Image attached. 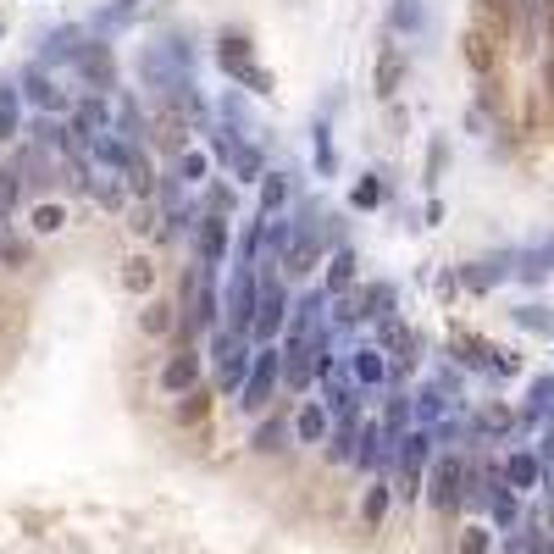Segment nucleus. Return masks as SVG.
Returning a JSON list of instances; mask_svg holds the SVG:
<instances>
[{"mask_svg":"<svg viewBox=\"0 0 554 554\" xmlns=\"http://www.w3.org/2000/svg\"><path fill=\"white\" fill-rule=\"evenodd\" d=\"M289 283H283V272H277V261H261L255 266V322H250V338L255 344H277L283 338V327H289Z\"/></svg>","mask_w":554,"mask_h":554,"instance_id":"1","label":"nucleus"},{"mask_svg":"<svg viewBox=\"0 0 554 554\" xmlns=\"http://www.w3.org/2000/svg\"><path fill=\"white\" fill-rule=\"evenodd\" d=\"M422 494H427V505H433L438 516H460V505H466V455H460V449L433 455Z\"/></svg>","mask_w":554,"mask_h":554,"instance_id":"2","label":"nucleus"},{"mask_svg":"<svg viewBox=\"0 0 554 554\" xmlns=\"http://www.w3.org/2000/svg\"><path fill=\"white\" fill-rule=\"evenodd\" d=\"M139 84L156 100H172L183 84H194V73L178 61V50H172L167 39H150V45H139Z\"/></svg>","mask_w":554,"mask_h":554,"instance_id":"3","label":"nucleus"},{"mask_svg":"<svg viewBox=\"0 0 554 554\" xmlns=\"http://www.w3.org/2000/svg\"><path fill=\"white\" fill-rule=\"evenodd\" d=\"M277 377H283V350H277V344L250 350V377H244V388H239L244 416H266V405H272V394H277Z\"/></svg>","mask_w":554,"mask_h":554,"instance_id":"4","label":"nucleus"},{"mask_svg":"<svg viewBox=\"0 0 554 554\" xmlns=\"http://www.w3.org/2000/svg\"><path fill=\"white\" fill-rule=\"evenodd\" d=\"M12 84H17V95H23V106H34L39 117H67V111H73V95H67V89L56 84V73H45L39 61H28Z\"/></svg>","mask_w":554,"mask_h":554,"instance_id":"5","label":"nucleus"},{"mask_svg":"<svg viewBox=\"0 0 554 554\" xmlns=\"http://www.w3.org/2000/svg\"><path fill=\"white\" fill-rule=\"evenodd\" d=\"M250 322H255V266H233L228 294H222V333L250 338Z\"/></svg>","mask_w":554,"mask_h":554,"instance_id":"6","label":"nucleus"},{"mask_svg":"<svg viewBox=\"0 0 554 554\" xmlns=\"http://www.w3.org/2000/svg\"><path fill=\"white\" fill-rule=\"evenodd\" d=\"M211 361H217V394L239 399L244 377H250V344H244V338H228L217 327V333H211Z\"/></svg>","mask_w":554,"mask_h":554,"instance_id":"7","label":"nucleus"},{"mask_svg":"<svg viewBox=\"0 0 554 554\" xmlns=\"http://www.w3.org/2000/svg\"><path fill=\"white\" fill-rule=\"evenodd\" d=\"M344 377H350L361 394H377V388L394 383V366H388V355L377 350V344H355V350H344Z\"/></svg>","mask_w":554,"mask_h":554,"instance_id":"8","label":"nucleus"},{"mask_svg":"<svg viewBox=\"0 0 554 554\" xmlns=\"http://www.w3.org/2000/svg\"><path fill=\"white\" fill-rule=\"evenodd\" d=\"M84 156L128 178V172L139 167V161H145V145H133V139H122L117 128H100V133H89V139H84Z\"/></svg>","mask_w":554,"mask_h":554,"instance_id":"9","label":"nucleus"},{"mask_svg":"<svg viewBox=\"0 0 554 554\" xmlns=\"http://www.w3.org/2000/svg\"><path fill=\"white\" fill-rule=\"evenodd\" d=\"M84 45H89V28L84 23H56L50 34H39V56L34 61L45 67V73H56V67H73Z\"/></svg>","mask_w":554,"mask_h":554,"instance_id":"10","label":"nucleus"},{"mask_svg":"<svg viewBox=\"0 0 554 554\" xmlns=\"http://www.w3.org/2000/svg\"><path fill=\"white\" fill-rule=\"evenodd\" d=\"M189 233H194V261H200V266H222V261H228V250H233V222L228 217L200 211Z\"/></svg>","mask_w":554,"mask_h":554,"instance_id":"11","label":"nucleus"},{"mask_svg":"<svg viewBox=\"0 0 554 554\" xmlns=\"http://www.w3.org/2000/svg\"><path fill=\"white\" fill-rule=\"evenodd\" d=\"M516 272V255H482V261H466V266H455V283L466 294H494L499 283H505V277Z\"/></svg>","mask_w":554,"mask_h":554,"instance_id":"12","label":"nucleus"},{"mask_svg":"<svg viewBox=\"0 0 554 554\" xmlns=\"http://www.w3.org/2000/svg\"><path fill=\"white\" fill-rule=\"evenodd\" d=\"M405 78H410V56H405V45H399V39L377 45V61H372V89H377V100H394L399 89H405Z\"/></svg>","mask_w":554,"mask_h":554,"instance_id":"13","label":"nucleus"},{"mask_svg":"<svg viewBox=\"0 0 554 554\" xmlns=\"http://www.w3.org/2000/svg\"><path fill=\"white\" fill-rule=\"evenodd\" d=\"M322 261H327L322 239H316V233L300 222V228H294V239H289V250L277 255V272H283V283H289V277H311Z\"/></svg>","mask_w":554,"mask_h":554,"instance_id":"14","label":"nucleus"},{"mask_svg":"<svg viewBox=\"0 0 554 554\" xmlns=\"http://www.w3.org/2000/svg\"><path fill=\"white\" fill-rule=\"evenodd\" d=\"M355 283H361V250H355V244H338V250H327V261H322V294H327V300L350 294Z\"/></svg>","mask_w":554,"mask_h":554,"instance_id":"15","label":"nucleus"},{"mask_svg":"<svg viewBox=\"0 0 554 554\" xmlns=\"http://www.w3.org/2000/svg\"><path fill=\"white\" fill-rule=\"evenodd\" d=\"M73 67L84 73V84L95 89V95L117 89V56H111V45H106V39H95V34H89V45L78 50V61H73Z\"/></svg>","mask_w":554,"mask_h":554,"instance_id":"16","label":"nucleus"},{"mask_svg":"<svg viewBox=\"0 0 554 554\" xmlns=\"http://www.w3.org/2000/svg\"><path fill=\"white\" fill-rule=\"evenodd\" d=\"M327 433H333L327 405H322V399H300V410L289 416V438H294V444H305V449H322Z\"/></svg>","mask_w":554,"mask_h":554,"instance_id":"17","label":"nucleus"},{"mask_svg":"<svg viewBox=\"0 0 554 554\" xmlns=\"http://www.w3.org/2000/svg\"><path fill=\"white\" fill-rule=\"evenodd\" d=\"M499 482H505V488H510L516 499H521V494H538V488H543V466H538V455H532L527 444L510 449V455L499 460Z\"/></svg>","mask_w":554,"mask_h":554,"instance_id":"18","label":"nucleus"},{"mask_svg":"<svg viewBox=\"0 0 554 554\" xmlns=\"http://www.w3.org/2000/svg\"><path fill=\"white\" fill-rule=\"evenodd\" d=\"M460 56H466V67L477 78H494V67H499V34H488L482 23H471L466 39H460Z\"/></svg>","mask_w":554,"mask_h":554,"instance_id":"19","label":"nucleus"},{"mask_svg":"<svg viewBox=\"0 0 554 554\" xmlns=\"http://www.w3.org/2000/svg\"><path fill=\"white\" fill-rule=\"evenodd\" d=\"M277 350H283V377H277V388H289V394H311V388H316L311 344H277Z\"/></svg>","mask_w":554,"mask_h":554,"instance_id":"20","label":"nucleus"},{"mask_svg":"<svg viewBox=\"0 0 554 554\" xmlns=\"http://www.w3.org/2000/svg\"><path fill=\"white\" fill-rule=\"evenodd\" d=\"M161 388H167L172 399L189 394V388H200V355H194V344H178V350L167 355V366H161Z\"/></svg>","mask_w":554,"mask_h":554,"instance_id":"21","label":"nucleus"},{"mask_svg":"<svg viewBox=\"0 0 554 554\" xmlns=\"http://www.w3.org/2000/svg\"><path fill=\"white\" fill-rule=\"evenodd\" d=\"M449 355H455L460 366H471V372H494V344L488 338H477V333H466V327H455L449 333Z\"/></svg>","mask_w":554,"mask_h":554,"instance_id":"22","label":"nucleus"},{"mask_svg":"<svg viewBox=\"0 0 554 554\" xmlns=\"http://www.w3.org/2000/svg\"><path fill=\"white\" fill-rule=\"evenodd\" d=\"M427 34V0H388V39Z\"/></svg>","mask_w":554,"mask_h":554,"instance_id":"23","label":"nucleus"},{"mask_svg":"<svg viewBox=\"0 0 554 554\" xmlns=\"http://www.w3.org/2000/svg\"><path fill=\"white\" fill-rule=\"evenodd\" d=\"M250 61H255V39L250 34H244V28H222V34H217V67H222V73H239V67H250Z\"/></svg>","mask_w":554,"mask_h":554,"instance_id":"24","label":"nucleus"},{"mask_svg":"<svg viewBox=\"0 0 554 554\" xmlns=\"http://www.w3.org/2000/svg\"><path fill=\"white\" fill-rule=\"evenodd\" d=\"M388 505H394V488H388V477H372L361 488V527H383L388 521Z\"/></svg>","mask_w":554,"mask_h":554,"instance_id":"25","label":"nucleus"},{"mask_svg":"<svg viewBox=\"0 0 554 554\" xmlns=\"http://www.w3.org/2000/svg\"><path fill=\"white\" fill-rule=\"evenodd\" d=\"M23 139V95H17L12 78H0V145Z\"/></svg>","mask_w":554,"mask_h":554,"instance_id":"26","label":"nucleus"},{"mask_svg":"<svg viewBox=\"0 0 554 554\" xmlns=\"http://www.w3.org/2000/svg\"><path fill=\"white\" fill-rule=\"evenodd\" d=\"M217 117H222L217 128H228V133H239V139H250L255 117H250V100H244V89H228V95H222Z\"/></svg>","mask_w":554,"mask_h":554,"instance_id":"27","label":"nucleus"},{"mask_svg":"<svg viewBox=\"0 0 554 554\" xmlns=\"http://www.w3.org/2000/svg\"><path fill=\"white\" fill-rule=\"evenodd\" d=\"M255 189H261V211H255V217H277V211L294 200V178H289V172H266Z\"/></svg>","mask_w":554,"mask_h":554,"instance_id":"28","label":"nucleus"},{"mask_svg":"<svg viewBox=\"0 0 554 554\" xmlns=\"http://www.w3.org/2000/svg\"><path fill=\"white\" fill-rule=\"evenodd\" d=\"M261 233H266V217H250L233 239V266H261L266 250H261Z\"/></svg>","mask_w":554,"mask_h":554,"instance_id":"29","label":"nucleus"},{"mask_svg":"<svg viewBox=\"0 0 554 554\" xmlns=\"http://www.w3.org/2000/svg\"><path fill=\"white\" fill-rule=\"evenodd\" d=\"M516 422H521V410H510V405H482L477 416H471V433H482V438H505Z\"/></svg>","mask_w":554,"mask_h":554,"instance_id":"30","label":"nucleus"},{"mask_svg":"<svg viewBox=\"0 0 554 554\" xmlns=\"http://www.w3.org/2000/svg\"><path fill=\"white\" fill-rule=\"evenodd\" d=\"M294 438H289V416H272V422H261L250 433V449L255 455H283V449H289Z\"/></svg>","mask_w":554,"mask_h":554,"instance_id":"31","label":"nucleus"},{"mask_svg":"<svg viewBox=\"0 0 554 554\" xmlns=\"http://www.w3.org/2000/svg\"><path fill=\"white\" fill-rule=\"evenodd\" d=\"M477 23L499 39L516 34V0H477Z\"/></svg>","mask_w":554,"mask_h":554,"instance_id":"32","label":"nucleus"},{"mask_svg":"<svg viewBox=\"0 0 554 554\" xmlns=\"http://www.w3.org/2000/svg\"><path fill=\"white\" fill-rule=\"evenodd\" d=\"M554 416V377H538V383L527 388V405H521V422L543 427Z\"/></svg>","mask_w":554,"mask_h":554,"instance_id":"33","label":"nucleus"},{"mask_svg":"<svg viewBox=\"0 0 554 554\" xmlns=\"http://www.w3.org/2000/svg\"><path fill=\"white\" fill-rule=\"evenodd\" d=\"M172 172H178V183H205V178H211V150L183 145L178 156H172Z\"/></svg>","mask_w":554,"mask_h":554,"instance_id":"34","label":"nucleus"},{"mask_svg":"<svg viewBox=\"0 0 554 554\" xmlns=\"http://www.w3.org/2000/svg\"><path fill=\"white\" fill-rule=\"evenodd\" d=\"M383 200H388V178H383V172H361V178L350 183V205H355V211H377Z\"/></svg>","mask_w":554,"mask_h":554,"instance_id":"35","label":"nucleus"},{"mask_svg":"<svg viewBox=\"0 0 554 554\" xmlns=\"http://www.w3.org/2000/svg\"><path fill=\"white\" fill-rule=\"evenodd\" d=\"M172 327H178V305H172V300H145V311H139V333L167 338Z\"/></svg>","mask_w":554,"mask_h":554,"instance_id":"36","label":"nucleus"},{"mask_svg":"<svg viewBox=\"0 0 554 554\" xmlns=\"http://www.w3.org/2000/svg\"><path fill=\"white\" fill-rule=\"evenodd\" d=\"M311 156H316V172H322V178L338 172V150H333V128H327V117L311 122Z\"/></svg>","mask_w":554,"mask_h":554,"instance_id":"37","label":"nucleus"},{"mask_svg":"<svg viewBox=\"0 0 554 554\" xmlns=\"http://www.w3.org/2000/svg\"><path fill=\"white\" fill-rule=\"evenodd\" d=\"M211 394H217V388H189V394H178V410H172L178 427H200L205 416H211Z\"/></svg>","mask_w":554,"mask_h":554,"instance_id":"38","label":"nucleus"},{"mask_svg":"<svg viewBox=\"0 0 554 554\" xmlns=\"http://www.w3.org/2000/svg\"><path fill=\"white\" fill-rule=\"evenodd\" d=\"M122 289H128V294H150V289H156V261H150V255H128V261H122Z\"/></svg>","mask_w":554,"mask_h":554,"instance_id":"39","label":"nucleus"},{"mask_svg":"<svg viewBox=\"0 0 554 554\" xmlns=\"http://www.w3.org/2000/svg\"><path fill=\"white\" fill-rule=\"evenodd\" d=\"M455 554H494V527L488 521H466L455 532Z\"/></svg>","mask_w":554,"mask_h":554,"instance_id":"40","label":"nucleus"},{"mask_svg":"<svg viewBox=\"0 0 554 554\" xmlns=\"http://www.w3.org/2000/svg\"><path fill=\"white\" fill-rule=\"evenodd\" d=\"M28 228H34L39 239H50V233H61V228H67V205H61V200H45V205H34V211H28Z\"/></svg>","mask_w":554,"mask_h":554,"instance_id":"41","label":"nucleus"},{"mask_svg":"<svg viewBox=\"0 0 554 554\" xmlns=\"http://www.w3.org/2000/svg\"><path fill=\"white\" fill-rule=\"evenodd\" d=\"M228 84H233V89H244V95H272V89H277V78H272V67L250 61V67H239V73H233Z\"/></svg>","mask_w":554,"mask_h":554,"instance_id":"42","label":"nucleus"},{"mask_svg":"<svg viewBox=\"0 0 554 554\" xmlns=\"http://www.w3.org/2000/svg\"><path fill=\"white\" fill-rule=\"evenodd\" d=\"M228 172L239 183H261L266 178V156H261V145H239V156L228 161Z\"/></svg>","mask_w":554,"mask_h":554,"instance_id":"43","label":"nucleus"},{"mask_svg":"<svg viewBox=\"0 0 554 554\" xmlns=\"http://www.w3.org/2000/svg\"><path fill=\"white\" fill-rule=\"evenodd\" d=\"M84 194L100 205V211H122V205H128V189H122L117 178H89V183H84Z\"/></svg>","mask_w":554,"mask_h":554,"instance_id":"44","label":"nucleus"},{"mask_svg":"<svg viewBox=\"0 0 554 554\" xmlns=\"http://www.w3.org/2000/svg\"><path fill=\"white\" fill-rule=\"evenodd\" d=\"M516 327H527V333H538V338H554V311L549 305H516Z\"/></svg>","mask_w":554,"mask_h":554,"instance_id":"45","label":"nucleus"},{"mask_svg":"<svg viewBox=\"0 0 554 554\" xmlns=\"http://www.w3.org/2000/svg\"><path fill=\"white\" fill-rule=\"evenodd\" d=\"M23 205V172L0 167V222H12V211Z\"/></svg>","mask_w":554,"mask_h":554,"instance_id":"46","label":"nucleus"},{"mask_svg":"<svg viewBox=\"0 0 554 554\" xmlns=\"http://www.w3.org/2000/svg\"><path fill=\"white\" fill-rule=\"evenodd\" d=\"M549 272H554L549 250H527V255H516V272H510V277H521V283H543Z\"/></svg>","mask_w":554,"mask_h":554,"instance_id":"47","label":"nucleus"},{"mask_svg":"<svg viewBox=\"0 0 554 554\" xmlns=\"http://www.w3.org/2000/svg\"><path fill=\"white\" fill-rule=\"evenodd\" d=\"M444 167H449V139H444V133H433V145H427V172H422L427 189L444 183Z\"/></svg>","mask_w":554,"mask_h":554,"instance_id":"48","label":"nucleus"},{"mask_svg":"<svg viewBox=\"0 0 554 554\" xmlns=\"http://www.w3.org/2000/svg\"><path fill=\"white\" fill-rule=\"evenodd\" d=\"M0 261H6V266H28V261H34V244H28L23 233L0 228Z\"/></svg>","mask_w":554,"mask_h":554,"instance_id":"49","label":"nucleus"},{"mask_svg":"<svg viewBox=\"0 0 554 554\" xmlns=\"http://www.w3.org/2000/svg\"><path fill=\"white\" fill-rule=\"evenodd\" d=\"M521 532H527V549H521V554H554V532L543 527V516L521 521Z\"/></svg>","mask_w":554,"mask_h":554,"instance_id":"50","label":"nucleus"},{"mask_svg":"<svg viewBox=\"0 0 554 554\" xmlns=\"http://www.w3.org/2000/svg\"><path fill=\"white\" fill-rule=\"evenodd\" d=\"M200 211H211V217H233V183H211L200 200Z\"/></svg>","mask_w":554,"mask_h":554,"instance_id":"51","label":"nucleus"},{"mask_svg":"<svg viewBox=\"0 0 554 554\" xmlns=\"http://www.w3.org/2000/svg\"><path fill=\"white\" fill-rule=\"evenodd\" d=\"M111 12H117V17H133V12H139V0H111Z\"/></svg>","mask_w":554,"mask_h":554,"instance_id":"52","label":"nucleus"},{"mask_svg":"<svg viewBox=\"0 0 554 554\" xmlns=\"http://www.w3.org/2000/svg\"><path fill=\"white\" fill-rule=\"evenodd\" d=\"M543 89H549V100H554V56L543 61Z\"/></svg>","mask_w":554,"mask_h":554,"instance_id":"53","label":"nucleus"},{"mask_svg":"<svg viewBox=\"0 0 554 554\" xmlns=\"http://www.w3.org/2000/svg\"><path fill=\"white\" fill-rule=\"evenodd\" d=\"M543 250H549V261H554V239H549V244H543Z\"/></svg>","mask_w":554,"mask_h":554,"instance_id":"54","label":"nucleus"},{"mask_svg":"<svg viewBox=\"0 0 554 554\" xmlns=\"http://www.w3.org/2000/svg\"><path fill=\"white\" fill-rule=\"evenodd\" d=\"M0 39H6V23H0Z\"/></svg>","mask_w":554,"mask_h":554,"instance_id":"55","label":"nucleus"},{"mask_svg":"<svg viewBox=\"0 0 554 554\" xmlns=\"http://www.w3.org/2000/svg\"><path fill=\"white\" fill-rule=\"evenodd\" d=\"M0 228H6V222H0Z\"/></svg>","mask_w":554,"mask_h":554,"instance_id":"56","label":"nucleus"}]
</instances>
